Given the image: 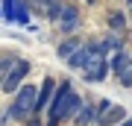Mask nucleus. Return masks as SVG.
Here are the masks:
<instances>
[{
    "label": "nucleus",
    "instance_id": "obj_1",
    "mask_svg": "<svg viewBox=\"0 0 132 126\" xmlns=\"http://www.w3.org/2000/svg\"><path fill=\"white\" fill-rule=\"evenodd\" d=\"M82 106V97L73 91L71 79H62L56 85V91H53V100H50V117L53 120H73V114L79 112Z\"/></svg>",
    "mask_w": 132,
    "mask_h": 126
},
{
    "label": "nucleus",
    "instance_id": "obj_2",
    "mask_svg": "<svg viewBox=\"0 0 132 126\" xmlns=\"http://www.w3.org/2000/svg\"><path fill=\"white\" fill-rule=\"evenodd\" d=\"M35 94H38V88L35 85H27V82L15 91V100H12L9 112H12V117L18 123H24L29 114H35Z\"/></svg>",
    "mask_w": 132,
    "mask_h": 126
},
{
    "label": "nucleus",
    "instance_id": "obj_3",
    "mask_svg": "<svg viewBox=\"0 0 132 126\" xmlns=\"http://www.w3.org/2000/svg\"><path fill=\"white\" fill-rule=\"evenodd\" d=\"M123 117H126V108H123V106L109 103V100H100V103H97V117H94L97 126H118Z\"/></svg>",
    "mask_w": 132,
    "mask_h": 126
},
{
    "label": "nucleus",
    "instance_id": "obj_4",
    "mask_svg": "<svg viewBox=\"0 0 132 126\" xmlns=\"http://www.w3.org/2000/svg\"><path fill=\"white\" fill-rule=\"evenodd\" d=\"M29 70H32V65H29L27 59H21V56H18V62H15L12 70H9V76H6L3 85H0V91H3V94H15L21 85H24V79H27Z\"/></svg>",
    "mask_w": 132,
    "mask_h": 126
},
{
    "label": "nucleus",
    "instance_id": "obj_5",
    "mask_svg": "<svg viewBox=\"0 0 132 126\" xmlns=\"http://www.w3.org/2000/svg\"><path fill=\"white\" fill-rule=\"evenodd\" d=\"M79 70H82L85 82H103L106 76H109V59H106V56H97V53H91Z\"/></svg>",
    "mask_w": 132,
    "mask_h": 126
},
{
    "label": "nucleus",
    "instance_id": "obj_6",
    "mask_svg": "<svg viewBox=\"0 0 132 126\" xmlns=\"http://www.w3.org/2000/svg\"><path fill=\"white\" fill-rule=\"evenodd\" d=\"M56 23H59V29H62L65 35H73L76 29H79V12H76V6L62 3V12H59Z\"/></svg>",
    "mask_w": 132,
    "mask_h": 126
},
{
    "label": "nucleus",
    "instance_id": "obj_7",
    "mask_svg": "<svg viewBox=\"0 0 132 126\" xmlns=\"http://www.w3.org/2000/svg\"><path fill=\"white\" fill-rule=\"evenodd\" d=\"M106 23H109V32L123 35V32H126V27H129V15H126V12H120V9H109Z\"/></svg>",
    "mask_w": 132,
    "mask_h": 126
},
{
    "label": "nucleus",
    "instance_id": "obj_8",
    "mask_svg": "<svg viewBox=\"0 0 132 126\" xmlns=\"http://www.w3.org/2000/svg\"><path fill=\"white\" fill-rule=\"evenodd\" d=\"M53 91H56V82H53V79H44V82H41V88H38V94H35V114H41L44 108L50 106Z\"/></svg>",
    "mask_w": 132,
    "mask_h": 126
},
{
    "label": "nucleus",
    "instance_id": "obj_9",
    "mask_svg": "<svg viewBox=\"0 0 132 126\" xmlns=\"http://www.w3.org/2000/svg\"><path fill=\"white\" fill-rule=\"evenodd\" d=\"M97 117V106L91 103V100H85V103L79 106V112L73 114V126H91Z\"/></svg>",
    "mask_w": 132,
    "mask_h": 126
},
{
    "label": "nucleus",
    "instance_id": "obj_10",
    "mask_svg": "<svg viewBox=\"0 0 132 126\" xmlns=\"http://www.w3.org/2000/svg\"><path fill=\"white\" fill-rule=\"evenodd\" d=\"M129 65H132V56H129V53H126V50H114V53H112V59H109V73L118 76L120 70H123V68H129Z\"/></svg>",
    "mask_w": 132,
    "mask_h": 126
},
{
    "label": "nucleus",
    "instance_id": "obj_11",
    "mask_svg": "<svg viewBox=\"0 0 132 126\" xmlns=\"http://www.w3.org/2000/svg\"><path fill=\"white\" fill-rule=\"evenodd\" d=\"M79 47H82V41H79V35L73 32V35H68L65 41H59V47H56V56H59V59H68V56H73Z\"/></svg>",
    "mask_w": 132,
    "mask_h": 126
},
{
    "label": "nucleus",
    "instance_id": "obj_12",
    "mask_svg": "<svg viewBox=\"0 0 132 126\" xmlns=\"http://www.w3.org/2000/svg\"><path fill=\"white\" fill-rule=\"evenodd\" d=\"M100 50H103V56H109V53H114V50H123V38L118 32H109L100 38Z\"/></svg>",
    "mask_w": 132,
    "mask_h": 126
},
{
    "label": "nucleus",
    "instance_id": "obj_13",
    "mask_svg": "<svg viewBox=\"0 0 132 126\" xmlns=\"http://www.w3.org/2000/svg\"><path fill=\"white\" fill-rule=\"evenodd\" d=\"M15 62H18V56H15V53H6V56H0V85H3V79L9 76V70H12Z\"/></svg>",
    "mask_w": 132,
    "mask_h": 126
},
{
    "label": "nucleus",
    "instance_id": "obj_14",
    "mask_svg": "<svg viewBox=\"0 0 132 126\" xmlns=\"http://www.w3.org/2000/svg\"><path fill=\"white\" fill-rule=\"evenodd\" d=\"M118 82L123 85V88H132V65H129V68H123L120 73H118Z\"/></svg>",
    "mask_w": 132,
    "mask_h": 126
},
{
    "label": "nucleus",
    "instance_id": "obj_15",
    "mask_svg": "<svg viewBox=\"0 0 132 126\" xmlns=\"http://www.w3.org/2000/svg\"><path fill=\"white\" fill-rule=\"evenodd\" d=\"M3 18L15 23V0H3Z\"/></svg>",
    "mask_w": 132,
    "mask_h": 126
},
{
    "label": "nucleus",
    "instance_id": "obj_16",
    "mask_svg": "<svg viewBox=\"0 0 132 126\" xmlns=\"http://www.w3.org/2000/svg\"><path fill=\"white\" fill-rule=\"evenodd\" d=\"M15 123V117H12V112H9V106L3 108V112H0V126H12Z\"/></svg>",
    "mask_w": 132,
    "mask_h": 126
},
{
    "label": "nucleus",
    "instance_id": "obj_17",
    "mask_svg": "<svg viewBox=\"0 0 132 126\" xmlns=\"http://www.w3.org/2000/svg\"><path fill=\"white\" fill-rule=\"evenodd\" d=\"M24 126H44V120H41V114H29L24 120Z\"/></svg>",
    "mask_w": 132,
    "mask_h": 126
},
{
    "label": "nucleus",
    "instance_id": "obj_18",
    "mask_svg": "<svg viewBox=\"0 0 132 126\" xmlns=\"http://www.w3.org/2000/svg\"><path fill=\"white\" fill-rule=\"evenodd\" d=\"M118 126H132V117H123V120H120Z\"/></svg>",
    "mask_w": 132,
    "mask_h": 126
},
{
    "label": "nucleus",
    "instance_id": "obj_19",
    "mask_svg": "<svg viewBox=\"0 0 132 126\" xmlns=\"http://www.w3.org/2000/svg\"><path fill=\"white\" fill-rule=\"evenodd\" d=\"M44 126H59V120H53V117H47V123Z\"/></svg>",
    "mask_w": 132,
    "mask_h": 126
},
{
    "label": "nucleus",
    "instance_id": "obj_20",
    "mask_svg": "<svg viewBox=\"0 0 132 126\" xmlns=\"http://www.w3.org/2000/svg\"><path fill=\"white\" fill-rule=\"evenodd\" d=\"M126 15L132 18V0H126Z\"/></svg>",
    "mask_w": 132,
    "mask_h": 126
}]
</instances>
